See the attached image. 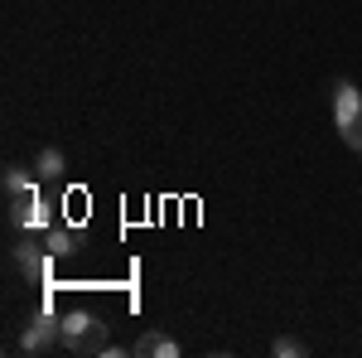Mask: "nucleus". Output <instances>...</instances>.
<instances>
[{
  "label": "nucleus",
  "mask_w": 362,
  "mask_h": 358,
  "mask_svg": "<svg viewBox=\"0 0 362 358\" xmlns=\"http://www.w3.org/2000/svg\"><path fill=\"white\" fill-rule=\"evenodd\" d=\"M63 349L68 354H83V358H107L112 339H107V325L87 310H68L63 315Z\"/></svg>",
  "instance_id": "f257e3e1"
},
{
  "label": "nucleus",
  "mask_w": 362,
  "mask_h": 358,
  "mask_svg": "<svg viewBox=\"0 0 362 358\" xmlns=\"http://www.w3.org/2000/svg\"><path fill=\"white\" fill-rule=\"evenodd\" d=\"M58 344H63V320L49 315V310L29 315L25 334H20V349H25V354H49V349H58Z\"/></svg>",
  "instance_id": "f03ea898"
},
{
  "label": "nucleus",
  "mask_w": 362,
  "mask_h": 358,
  "mask_svg": "<svg viewBox=\"0 0 362 358\" xmlns=\"http://www.w3.org/2000/svg\"><path fill=\"white\" fill-rule=\"evenodd\" d=\"M10 257H15V267H20V276H29V281H34V286H44V281H49V272H54V252L44 247V242H20V247H10Z\"/></svg>",
  "instance_id": "7ed1b4c3"
},
{
  "label": "nucleus",
  "mask_w": 362,
  "mask_h": 358,
  "mask_svg": "<svg viewBox=\"0 0 362 358\" xmlns=\"http://www.w3.org/2000/svg\"><path fill=\"white\" fill-rule=\"evenodd\" d=\"M131 354L136 358H179V344H174L165 330H145L136 344H131Z\"/></svg>",
  "instance_id": "20e7f679"
},
{
  "label": "nucleus",
  "mask_w": 362,
  "mask_h": 358,
  "mask_svg": "<svg viewBox=\"0 0 362 358\" xmlns=\"http://www.w3.org/2000/svg\"><path fill=\"white\" fill-rule=\"evenodd\" d=\"M44 247L54 252L58 262H63V257H78V252H83V228H63V223H58V228L44 233Z\"/></svg>",
  "instance_id": "39448f33"
},
{
  "label": "nucleus",
  "mask_w": 362,
  "mask_h": 358,
  "mask_svg": "<svg viewBox=\"0 0 362 358\" xmlns=\"http://www.w3.org/2000/svg\"><path fill=\"white\" fill-rule=\"evenodd\" d=\"M358 111H362V92H358L353 83H348V78H343V83H334V126L353 121Z\"/></svg>",
  "instance_id": "423d86ee"
},
{
  "label": "nucleus",
  "mask_w": 362,
  "mask_h": 358,
  "mask_svg": "<svg viewBox=\"0 0 362 358\" xmlns=\"http://www.w3.org/2000/svg\"><path fill=\"white\" fill-rule=\"evenodd\" d=\"M0 189H5V198H20V194H39V174H29L25 165H5V174H0Z\"/></svg>",
  "instance_id": "0eeeda50"
},
{
  "label": "nucleus",
  "mask_w": 362,
  "mask_h": 358,
  "mask_svg": "<svg viewBox=\"0 0 362 358\" xmlns=\"http://www.w3.org/2000/svg\"><path fill=\"white\" fill-rule=\"evenodd\" d=\"M63 169H68V160H63V150H58V145H44V150L34 155V174H39V179H58Z\"/></svg>",
  "instance_id": "6e6552de"
},
{
  "label": "nucleus",
  "mask_w": 362,
  "mask_h": 358,
  "mask_svg": "<svg viewBox=\"0 0 362 358\" xmlns=\"http://www.w3.org/2000/svg\"><path fill=\"white\" fill-rule=\"evenodd\" d=\"M271 354H276V358H305V354H309V344H305V339H290V334H280L276 344H271Z\"/></svg>",
  "instance_id": "1a4fd4ad"
},
{
  "label": "nucleus",
  "mask_w": 362,
  "mask_h": 358,
  "mask_svg": "<svg viewBox=\"0 0 362 358\" xmlns=\"http://www.w3.org/2000/svg\"><path fill=\"white\" fill-rule=\"evenodd\" d=\"M338 136H343L348 150H358V155H362V111L353 116V121H343V126H338Z\"/></svg>",
  "instance_id": "9d476101"
}]
</instances>
